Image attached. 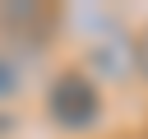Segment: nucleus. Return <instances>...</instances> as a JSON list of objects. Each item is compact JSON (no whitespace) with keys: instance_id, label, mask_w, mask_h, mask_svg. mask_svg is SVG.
<instances>
[{"instance_id":"obj_1","label":"nucleus","mask_w":148,"mask_h":139,"mask_svg":"<svg viewBox=\"0 0 148 139\" xmlns=\"http://www.w3.org/2000/svg\"><path fill=\"white\" fill-rule=\"evenodd\" d=\"M46 116L56 130L65 134H83L102 120V93H97V79L83 74V70H65L51 79L46 88Z\"/></svg>"},{"instance_id":"obj_2","label":"nucleus","mask_w":148,"mask_h":139,"mask_svg":"<svg viewBox=\"0 0 148 139\" xmlns=\"http://www.w3.org/2000/svg\"><path fill=\"white\" fill-rule=\"evenodd\" d=\"M134 74L148 83V23H143V32L134 37Z\"/></svg>"},{"instance_id":"obj_3","label":"nucleus","mask_w":148,"mask_h":139,"mask_svg":"<svg viewBox=\"0 0 148 139\" xmlns=\"http://www.w3.org/2000/svg\"><path fill=\"white\" fill-rule=\"evenodd\" d=\"M14 93H18V74L9 60H0V97H14Z\"/></svg>"}]
</instances>
